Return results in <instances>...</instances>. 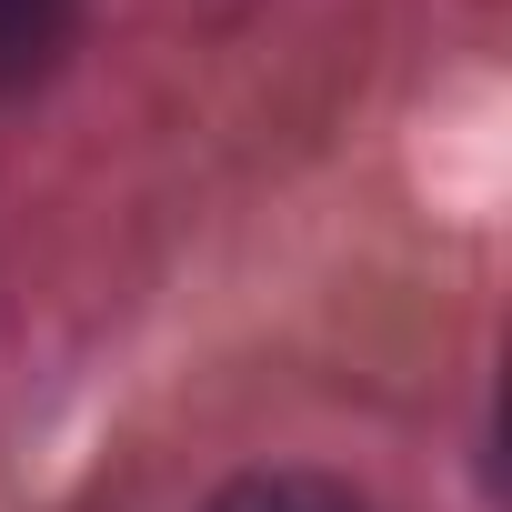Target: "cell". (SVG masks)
<instances>
[{
	"label": "cell",
	"mask_w": 512,
	"mask_h": 512,
	"mask_svg": "<svg viewBox=\"0 0 512 512\" xmlns=\"http://www.w3.org/2000/svg\"><path fill=\"white\" fill-rule=\"evenodd\" d=\"M211 512H362V502L322 472H251V482L211 492Z\"/></svg>",
	"instance_id": "cell-2"
},
{
	"label": "cell",
	"mask_w": 512,
	"mask_h": 512,
	"mask_svg": "<svg viewBox=\"0 0 512 512\" xmlns=\"http://www.w3.org/2000/svg\"><path fill=\"white\" fill-rule=\"evenodd\" d=\"M71 41V0H0V91H31Z\"/></svg>",
	"instance_id": "cell-1"
}]
</instances>
